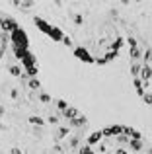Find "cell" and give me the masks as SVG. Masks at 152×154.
<instances>
[{"mask_svg":"<svg viewBox=\"0 0 152 154\" xmlns=\"http://www.w3.org/2000/svg\"><path fill=\"white\" fill-rule=\"evenodd\" d=\"M59 109L61 100L39 82L23 29L0 10V154H20L43 140Z\"/></svg>","mask_w":152,"mask_h":154,"instance_id":"cell-1","label":"cell"},{"mask_svg":"<svg viewBox=\"0 0 152 154\" xmlns=\"http://www.w3.org/2000/svg\"><path fill=\"white\" fill-rule=\"evenodd\" d=\"M33 16L49 35L68 45L80 59L105 63L127 41V31L115 8H88L82 4H16Z\"/></svg>","mask_w":152,"mask_h":154,"instance_id":"cell-2","label":"cell"},{"mask_svg":"<svg viewBox=\"0 0 152 154\" xmlns=\"http://www.w3.org/2000/svg\"><path fill=\"white\" fill-rule=\"evenodd\" d=\"M45 154H150L144 137L123 125L86 131L78 139L65 143Z\"/></svg>","mask_w":152,"mask_h":154,"instance_id":"cell-3","label":"cell"},{"mask_svg":"<svg viewBox=\"0 0 152 154\" xmlns=\"http://www.w3.org/2000/svg\"><path fill=\"white\" fill-rule=\"evenodd\" d=\"M131 53V70H133L135 86H137L141 98L150 103V39L148 33L144 35L142 27H133L127 31Z\"/></svg>","mask_w":152,"mask_h":154,"instance_id":"cell-4","label":"cell"}]
</instances>
